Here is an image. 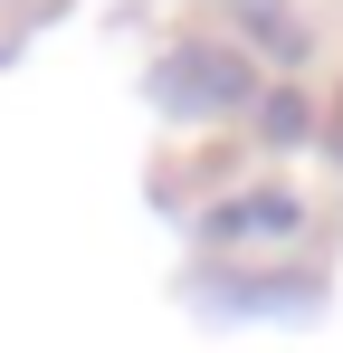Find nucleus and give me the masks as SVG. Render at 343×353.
Segmentation results:
<instances>
[{"label": "nucleus", "mask_w": 343, "mask_h": 353, "mask_svg": "<svg viewBox=\"0 0 343 353\" xmlns=\"http://www.w3.org/2000/svg\"><path fill=\"white\" fill-rule=\"evenodd\" d=\"M258 230H295V201H238V210H220V239H258Z\"/></svg>", "instance_id": "obj_1"}]
</instances>
